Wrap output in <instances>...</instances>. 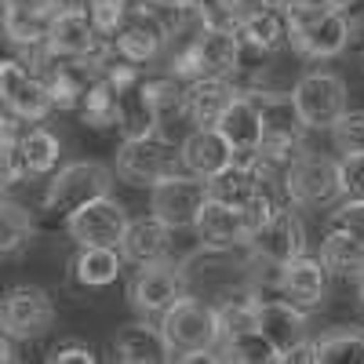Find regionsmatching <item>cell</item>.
Masks as SVG:
<instances>
[{
	"mask_svg": "<svg viewBox=\"0 0 364 364\" xmlns=\"http://www.w3.org/2000/svg\"><path fill=\"white\" fill-rule=\"evenodd\" d=\"M161 331L168 339L171 357H186L200 350H219L223 346V324L215 302H204L200 295H178L171 306L161 314Z\"/></svg>",
	"mask_w": 364,
	"mask_h": 364,
	"instance_id": "1",
	"label": "cell"
},
{
	"mask_svg": "<svg viewBox=\"0 0 364 364\" xmlns=\"http://www.w3.org/2000/svg\"><path fill=\"white\" fill-rule=\"evenodd\" d=\"M240 29L233 26H200V33L186 41L171 58V77L197 80V77H230L240 70Z\"/></svg>",
	"mask_w": 364,
	"mask_h": 364,
	"instance_id": "2",
	"label": "cell"
},
{
	"mask_svg": "<svg viewBox=\"0 0 364 364\" xmlns=\"http://www.w3.org/2000/svg\"><path fill=\"white\" fill-rule=\"evenodd\" d=\"M288 11V41L299 55L310 58H336L346 51L350 44V22L346 11H324V8H310L302 0L284 4Z\"/></svg>",
	"mask_w": 364,
	"mask_h": 364,
	"instance_id": "3",
	"label": "cell"
},
{
	"mask_svg": "<svg viewBox=\"0 0 364 364\" xmlns=\"http://www.w3.org/2000/svg\"><path fill=\"white\" fill-rule=\"evenodd\" d=\"M186 171L182 164V146L161 139L157 132L146 135H124L117 149V175L132 182V186H157L161 178Z\"/></svg>",
	"mask_w": 364,
	"mask_h": 364,
	"instance_id": "4",
	"label": "cell"
},
{
	"mask_svg": "<svg viewBox=\"0 0 364 364\" xmlns=\"http://www.w3.org/2000/svg\"><path fill=\"white\" fill-rule=\"evenodd\" d=\"M284 190L291 204L302 208H324L343 197V171L339 161L317 154V149H299L284 164Z\"/></svg>",
	"mask_w": 364,
	"mask_h": 364,
	"instance_id": "5",
	"label": "cell"
},
{
	"mask_svg": "<svg viewBox=\"0 0 364 364\" xmlns=\"http://www.w3.org/2000/svg\"><path fill=\"white\" fill-rule=\"evenodd\" d=\"M113 190V171L99 161H73L66 168H58L51 186L44 193V208L51 215H73L77 208H84L87 200L106 197Z\"/></svg>",
	"mask_w": 364,
	"mask_h": 364,
	"instance_id": "6",
	"label": "cell"
},
{
	"mask_svg": "<svg viewBox=\"0 0 364 364\" xmlns=\"http://www.w3.org/2000/svg\"><path fill=\"white\" fill-rule=\"evenodd\" d=\"M149 211L168 223L171 230H186L197 223L200 208L208 204L211 190H208V178L193 175V171H175L168 178H161L157 186H149Z\"/></svg>",
	"mask_w": 364,
	"mask_h": 364,
	"instance_id": "7",
	"label": "cell"
},
{
	"mask_svg": "<svg viewBox=\"0 0 364 364\" xmlns=\"http://www.w3.org/2000/svg\"><path fill=\"white\" fill-rule=\"evenodd\" d=\"M55 324V302L37 284H15L0 299V331L15 343H33Z\"/></svg>",
	"mask_w": 364,
	"mask_h": 364,
	"instance_id": "8",
	"label": "cell"
},
{
	"mask_svg": "<svg viewBox=\"0 0 364 364\" xmlns=\"http://www.w3.org/2000/svg\"><path fill=\"white\" fill-rule=\"evenodd\" d=\"M291 102L306 128H331L346 113V80L339 73H306L291 87Z\"/></svg>",
	"mask_w": 364,
	"mask_h": 364,
	"instance_id": "9",
	"label": "cell"
},
{
	"mask_svg": "<svg viewBox=\"0 0 364 364\" xmlns=\"http://www.w3.org/2000/svg\"><path fill=\"white\" fill-rule=\"evenodd\" d=\"M161 8L157 4H128L124 11V22H120V29L113 33V51L132 58V63H154V58L164 51L168 44V22L157 15Z\"/></svg>",
	"mask_w": 364,
	"mask_h": 364,
	"instance_id": "10",
	"label": "cell"
},
{
	"mask_svg": "<svg viewBox=\"0 0 364 364\" xmlns=\"http://www.w3.org/2000/svg\"><path fill=\"white\" fill-rule=\"evenodd\" d=\"M124 230H128V211L109 193L87 200L73 215H66V233L80 248H120Z\"/></svg>",
	"mask_w": 364,
	"mask_h": 364,
	"instance_id": "11",
	"label": "cell"
},
{
	"mask_svg": "<svg viewBox=\"0 0 364 364\" xmlns=\"http://www.w3.org/2000/svg\"><path fill=\"white\" fill-rule=\"evenodd\" d=\"M0 106L15 113L18 120H33L37 124L55 109V99L41 73L26 70L18 58H4L0 63Z\"/></svg>",
	"mask_w": 364,
	"mask_h": 364,
	"instance_id": "12",
	"label": "cell"
},
{
	"mask_svg": "<svg viewBox=\"0 0 364 364\" xmlns=\"http://www.w3.org/2000/svg\"><path fill=\"white\" fill-rule=\"evenodd\" d=\"M142 95L154 117V132L175 146H182L190 139V132L197 128L190 106H186V87L178 84V77H157V80H142Z\"/></svg>",
	"mask_w": 364,
	"mask_h": 364,
	"instance_id": "13",
	"label": "cell"
},
{
	"mask_svg": "<svg viewBox=\"0 0 364 364\" xmlns=\"http://www.w3.org/2000/svg\"><path fill=\"white\" fill-rule=\"evenodd\" d=\"M48 51L51 55H66V58H91V63H99V66H102V58L109 55L87 8L55 11L51 33H48Z\"/></svg>",
	"mask_w": 364,
	"mask_h": 364,
	"instance_id": "14",
	"label": "cell"
},
{
	"mask_svg": "<svg viewBox=\"0 0 364 364\" xmlns=\"http://www.w3.org/2000/svg\"><path fill=\"white\" fill-rule=\"evenodd\" d=\"M178 295H182V273L168 259L139 262L135 277L128 284V299L139 317H161Z\"/></svg>",
	"mask_w": 364,
	"mask_h": 364,
	"instance_id": "15",
	"label": "cell"
},
{
	"mask_svg": "<svg viewBox=\"0 0 364 364\" xmlns=\"http://www.w3.org/2000/svg\"><path fill=\"white\" fill-rule=\"evenodd\" d=\"M252 252L259 255V262H273L284 266L295 255L306 252V226H302L295 208H277L273 215L252 233Z\"/></svg>",
	"mask_w": 364,
	"mask_h": 364,
	"instance_id": "16",
	"label": "cell"
},
{
	"mask_svg": "<svg viewBox=\"0 0 364 364\" xmlns=\"http://www.w3.org/2000/svg\"><path fill=\"white\" fill-rule=\"evenodd\" d=\"M197 237L204 248H237V245H248V219H245V208H233V204H223L215 197H208V204L200 208V215L193 223Z\"/></svg>",
	"mask_w": 364,
	"mask_h": 364,
	"instance_id": "17",
	"label": "cell"
},
{
	"mask_svg": "<svg viewBox=\"0 0 364 364\" xmlns=\"http://www.w3.org/2000/svg\"><path fill=\"white\" fill-rule=\"evenodd\" d=\"M215 128L233 146L237 161H259V149H262V106L255 102V95H237L233 106L223 113V120Z\"/></svg>",
	"mask_w": 364,
	"mask_h": 364,
	"instance_id": "18",
	"label": "cell"
},
{
	"mask_svg": "<svg viewBox=\"0 0 364 364\" xmlns=\"http://www.w3.org/2000/svg\"><path fill=\"white\" fill-rule=\"evenodd\" d=\"M259 331L284 360L288 350H295L306 339V314L291 299H259Z\"/></svg>",
	"mask_w": 364,
	"mask_h": 364,
	"instance_id": "19",
	"label": "cell"
},
{
	"mask_svg": "<svg viewBox=\"0 0 364 364\" xmlns=\"http://www.w3.org/2000/svg\"><path fill=\"white\" fill-rule=\"evenodd\" d=\"M208 190L215 200L233 204V208H245L255 197L269 193L266 190V164L262 161H233L230 168H223L219 175L208 178Z\"/></svg>",
	"mask_w": 364,
	"mask_h": 364,
	"instance_id": "20",
	"label": "cell"
},
{
	"mask_svg": "<svg viewBox=\"0 0 364 364\" xmlns=\"http://www.w3.org/2000/svg\"><path fill=\"white\" fill-rule=\"evenodd\" d=\"M233 161H237V154L219 128H193L190 139L182 142V164H186V171H193L200 178L219 175Z\"/></svg>",
	"mask_w": 364,
	"mask_h": 364,
	"instance_id": "21",
	"label": "cell"
},
{
	"mask_svg": "<svg viewBox=\"0 0 364 364\" xmlns=\"http://www.w3.org/2000/svg\"><path fill=\"white\" fill-rule=\"evenodd\" d=\"M51 22H55V8H48V4H41V8H0V29H4V37L29 55H41L48 48Z\"/></svg>",
	"mask_w": 364,
	"mask_h": 364,
	"instance_id": "22",
	"label": "cell"
},
{
	"mask_svg": "<svg viewBox=\"0 0 364 364\" xmlns=\"http://www.w3.org/2000/svg\"><path fill=\"white\" fill-rule=\"evenodd\" d=\"M113 357L124 364H161V360H171V350H168L164 331L154 328L146 317V321L124 324L113 336Z\"/></svg>",
	"mask_w": 364,
	"mask_h": 364,
	"instance_id": "23",
	"label": "cell"
},
{
	"mask_svg": "<svg viewBox=\"0 0 364 364\" xmlns=\"http://www.w3.org/2000/svg\"><path fill=\"white\" fill-rule=\"evenodd\" d=\"M240 91L230 84V77H197L186 87V106L197 128H215L223 113L233 106V99Z\"/></svg>",
	"mask_w": 364,
	"mask_h": 364,
	"instance_id": "24",
	"label": "cell"
},
{
	"mask_svg": "<svg viewBox=\"0 0 364 364\" xmlns=\"http://www.w3.org/2000/svg\"><path fill=\"white\" fill-rule=\"evenodd\" d=\"M324 262L314 255H295L291 262L281 266V291L302 310H314L317 302L324 299Z\"/></svg>",
	"mask_w": 364,
	"mask_h": 364,
	"instance_id": "25",
	"label": "cell"
},
{
	"mask_svg": "<svg viewBox=\"0 0 364 364\" xmlns=\"http://www.w3.org/2000/svg\"><path fill=\"white\" fill-rule=\"evenodd\" d=\"M171 226L161 223L154 211L142 219H128V230H124V240H120V252L132 262H154V259H168V248H171Z\"/></svg>",
	"mask_w": 364,
	"mask_h": 364,
	"instance_id": "26",
	"label": "cell"
},
{
	"mask_svg": "<svg viewBox=\"0 0 364 364\" xmlns=\"http://www.w3.org/2000/svg\"><path fill=\"white\" fill-rule=\"evenodd\" d=\"M321 262L328 273H343V277H360L364 273V245L346 233V230H331L321 240Z\"/></svg>",
	"mask_w": 364,
	"mask_h": 364,
	"instance_id": "27",
	"label": "cell"
},
{
	"mask_svg": "<svg viewBox=\"0 0 364 364\" xmlns=\"http://www.w3.org/2000/svg\"><path fill=\"white\" fill-rule=\"evenodd\" d=\"M120 259L117 248H80V255L73 259V281L80 288H109L120 277Z\"/></svg>",
	"mask_w": 364,
	"mask_h": 364,
	"instance_id": "28",
	"label": "cell"
},
{
	"mask_svg": "<svg viewBox=\"0 0 364 364\" xmlns=\"http://www.w3.org/2000/svg\"><path fill=\"white\" fill-rule=\"evenodd\" d=\"M18 154L26 164V175H55L58 157H63V142L48 128H29L26 135H18Z\"/></svg>",
	"mask_w": 364,
	"mask_h": 364,
	"instance_id": "29",
	"label": "cell"
},
{
	"mask_svg": "<svg viewBox=\"0 0 364 364\" xmlns=\"http://www.w3.org/2000/svg\"><path fill=\"white\" fill-rule=\"evenodd\" d=\"M240 37H245V44H252L255 51H277L288 41V11L277 8V4L262 8L259 15H252L240 26Z\"/></svg>",
	"mask_w": 364,
	"mask_h": 364,
	"instance_id": "30",
	"label": "cell"
},
{
	"mask_svg": "<svg viewBox=\"0 0 364 364\" xmlns=\"http://www.w3.org/2000/svg\"><path fill=\"white\" fill-rule=\"evenodd\" d=\"M77 113H80L84 124H91V128H113V124H120V91L99 73L95 84L87 87L84 102L77 106Z\"/></svg>",
	"mask_w": 364,
	"mask_h": 364,
	"instance_id": "31",
	"label": "cell"
},
{
	"mask_svg": "<svg viewBox=\"0 0 364 364\" xmlns=\"http://www.w3.org/2000/svg\"><path fill=\"white\" fill-rule=\"evenodd\" d=\"M219 353H223V360H240V364H269V360H281V353L273 350V343L262 336L259 328L226 336L223 346H219Z\"/></svg>",
	"mask_w": 364,
	"mask_h": 364,
	"instance_id": "32",
	"label": "cell"
},
{
	"mask_svg": "<svg viewBox=\"0 0 364 364\" xmlns=\"http://www.w3.org/2000/svg\"><path fill=\"white\" fill-rule=\"evenodd\" d=\"M33 237V219L29 211L15 200H4L0 197V255H15L29 245Z\"/></svg>",
	"mask_w": 364,
	"mask_h": 364,
	"instance_id": "33",
	"label": "cell"
},
{
	"mask_svg": "<svg viewBox=\"0 0 364 364\" xmlns=\"http://www.w3.org/2000/svg\"><path fill=\"white\" fill-rule=\"evenodd\" d=\"M317 364H364V331L346 328L317 339Z\"/></svg>",
	"mask_w": 364,
	"mask_h": 364,
	"instance_id": "34",
	"label": "cell"
},
{
	"mask_svg": "<svg viewBox=\"0 0 364 364\" xmlns=\"http://www.w3.org/2000/svg\"><path fill=\"white\" fill-rule=\"evenodd\" d=\"M331 139L343 154H364V109H346L331 124Z\"/></svg>",
	"mask_w": 364,
	"mask_h": 364,
	"instance_id": "35",
	"label": "cell"
},
{
	"mask_svg": "<svg viewBox=\"0 0 364 364\" xmlns=\"http://www.w3.org/2000/svg\"><path fill=\"white\" fill-rule=\"evenodd\" d=\"M87 11H91V18H95L99 33H102V37H113L117 29H120V22H124L128 4H124V0H91Z\"/></svg>",
	"mask_w": 364,
	"mask_h": 364,
	"instance_id": "36",
	"label": "cell"
},
{
	"mask_svg": "<svg viewBox=\"0 0 364 364\" xmlns=\"http://www.w3.org/2000/svg\"><path fill=\"white\" fill-rule=\"evenodd\" d=\"M331 230H346L364 245V197H350L336 215H331Z\"/></svg>",
	"mask_w": 364,
	"mask_h": 364,
	"instance_id": "37",
	"label": "cell"
},
{
	"mask_svg": "<svg viewBox=\"0 0 364 364\" xmlns=\"http://www.w3.org/2000/svg\"><path fill=\"white\" fill-rule=\"evenodd\" d=\"M339 171H343V193L364 197V154H343Z\"/></svg>",
	"mask_w": 364,
	"mask_h": 364,
	"instance_id": "38",
	"label": "cell"
},
{
	"mask_svg": "<svg viewBox=\"0 0 364 364\" xmlns=\"http://www.w3.org/2000/svg\"><path fill=\"white\" fill-rule=\"evenodd\" d=\"M48 360L51 364H66V360H77V364H95V350L80 339H63L48 350Z\"/></svg>",
	"mask_w": 364,
	"mask_h": 364,
	"instance_id": "39",
	"label": "cell"
},
{
	"mask_svg": "<svg viewBox=\"0 0 364 364\" xmlns=\"http://www.w3.org/2000/svg\"><path fill=\"white\" fill-rule=\"evenodd\" d=\"M273 4V0H230V11H233V26L240 29V26H245L252 15H259L262 8H269Z\"/></svg>",
	"mask_w": 364,
	"mask_h": 364,
	"instance_id": "40",
	"label": "cell"
},
{
	"mask_svg": "<svg viewBox=\"0 0 364 364\" xmlns=\"http://www.w3.org/2000/svg\"><path fill=\"white\" fill-rule=\"evenodd\" d=\"M299 360H302V364H310V360L317 364V343H306V339H302L295 350L284 353V364H299Z\"/></svg>",
	"mask_w": 364,
	"mask_h": 364,
	"instance_id": "41",
	"label": "cell"
},
{
	"mask_svg": "<svg viewBox=\"0 0 364 364\" xmlns=\"http://www.w3.org/2000/svg\"><path fill=\"white\" fill-rule=\"evenodd\" d=\"M11 360H18V353H15V339L8 336V331H0V364H11Z\"/></svg>",
	"mask_w": 364,
	"mask_h": 364,
	"instance_id": "42",
	"label": "cell"
},
{
	"mask_svg": "<svg viewBox=\"0 0 364 364\" xmlns=\"http://www.w3.org/2000/svg\"><path fill=\"white\" fill-rule=\"evenodd\" d=\"M149 4H157V8H164V11H186V8L197 4V0H149Z\"/></svg>",
	"mask_w": 364,
	"mask_h": 364,
	"instance_id": "43",
	"label": "cell"
},
{
	"mask_svg": "<svg viewBox=\"0 0 364 364\" xmlns=\"http://www.w3.org/2000/svg\"><path fill=\"white\" fill-rule=\"evenodd\" d=\"M310 8H324V11H346V0H302Z\"/></svg>",
	"mask_w": 364,
	"mask_h": 364,
	"instance_id": "44",
	"label": "cell"
},
{
	"mask_svg": "<svg viewBox=\"0 0 364 364\" xmlns=\"http://www.w3.org/2000/svg\"><path fill=\"white\" fill-rule=\"evenodd\" d=\"M48 0H0V8H41Z\"/></svg>",
	"mask_w": 364,
	"mask_h": 364,
	"instance_id": "45",
	"label": "cell"
},
{
	"mask_svg": "<svg viewBox=\"0 0 364 364\" xmlns=\"http://www.w3.org/2000/svg\"><path fill=\"white\" fill-rule=\"evenodd\" d=\"M11 135H15V132H11V120H8V113H4V109H0V146H4Z\"/></svg>",
	"mask_w": 364,
	"mask_h": 364,
	"instance_id": "46",
	"label": "cell"
},
{
	"mask_svg": "<svg viewBox=\"0 0 364 364\" xmlns=\"http://www.w3.org/2000/svg\"><path fill=\"white\" fill-rule=\"evenodd\" d=\"M357 299H360V306H364V273H360V281H357Z\"/></svg>",
	"mask_w": 364,
	"mask_h": 364,
	"instance_id": "47",
	"label": "cell"
},
{
	"mask_svg": "<svg viewBox=\"0 0 364 364\" xmlns=\"http://www.w3.org/2000/svg\"><path fill=\"white\" fill-rule=\"evenodd\" d=\"M4 186H8V178H4V171H0V193H4Z\"/></svg>",
	"mask_w": 364,
	"mask_h": 364,
	"instance_id": "48",
	"label": "cell"
},
{
	"mask_svg": "<svg viewBox=\"0 0 364 364\" xmlns=\"http://www.w3.org/2000/svg\"><path fill=\"white\" fill-rule=\"evenodd\" d=\"M87 4H91V0H87ZM124 4H128V0H124Z\"/></svg>",
	"mask_w": 364,
	"mask_h": 364,
	"instance_id": "49",
	"label": "cell"
}]
</instances>
